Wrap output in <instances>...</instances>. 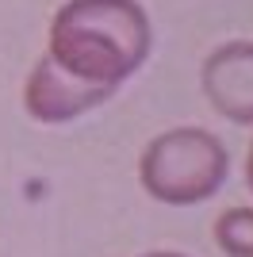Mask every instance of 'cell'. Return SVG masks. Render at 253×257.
<instances>
[{
  "instance_id": "cell-6",
  "label": "cell",
  "mask_w": 253,
  "mask_h": 257,
  "mask_svg": "<svg viewBox=\"0 0 253 257\" xmlns=\"http://www.w3.org/2000/svg\"><path fill=\"white\" fill-rule=\"evenodd\" d=\"M245 184L253 188V146H249V154H245Z\"/></svg>"
},
{
  "instance_id": "cell-7",
  "label": "cell",
  "mask_w": 253,
  "mask_h": 257,
  "mask_svg": "<svg viewBox=\"0 0 253 257\" xmlns=\"http://www.w3.org/2000/svg\"><path fill=\"white\" fill-rule=\"evenodd\" d=\"M142 257H184V253H173V249H154V253H142Z\"/></svg>"
},
{
  "instance_id": "cell-3",
  "label": "cell",
  "mask_w": 253,
  "mask_h": 257,
  "mask_svg": "<svg viewBox=\"0 0 253 257\" xmlns=\"http://www.w3.org/2000/svg\"><path fill=\"white\" fill-rule=\"evenodd\" d=\"M111 96H115L111 88L77 81L73 73H65L62 65H54L50 58H39L31 65L27 85H23V107L39 123H69V119H81L92 107L107 104Z\"/></svg>"
},
{
  "instance_id": "cell-1",
  "label": "cell",
  "mask_w": 253,
  "mask_h": 257,
  "mask_svg": "<svg viewBox=\"0 0 253 257\" xmlns=\"http://www.w3.org/2000/svg\"><path fill=\"white\" fill-rule=\"evenodd\" d=\"M46 46V58L65 73L115 92L146 65L154 27L138 0H65Z\"/></svg>"
},
{
  "instance_id": "cell-2",
  "label": "cell",
  "mask_w": 253,
  "mask_h": 257,
  "mask_svg": "<svg viewBox=\"0 0 253 257\" xmlns=\"http://www.w3.org/2000/svg\"><path fill=\"white\" fill-rule=\"evenodd\" d=\"M230 177V154L203 127H173L138 158V181L169 207H192L219 192Z\"/></svg>"
},
{
  "instance_id": "cell-4",
  "label": "cell",
  "mask_w": 253,
  "mask_h": 257,
  "mask_svg": "<svg viewBox=\"0 0 253 257\" xmlns=\"http://www.w3.org/2000/svg\"><path fill=\"white\" fill-rule=\"evenodd\" d=\"M200 85L207 104L222 119L253 127V43L238 39V43L215 46L203 58Z\"/></svg>"
},
{
  "instance_id": "cell-5",
  "label": "cell",
  "mask_w": 253,
  "mask_h": 257,
  "mask_svg": "<svg viewBox=\"0 0 253 257\" xmlns=\"http://www.w3.org/2000/svg\"><path fill=\"white\" fill-rule=\"evenodd\" d=\"M215 246L226 257H253V207H230L215 219Z\"/></svg>"
}]
</instances>
